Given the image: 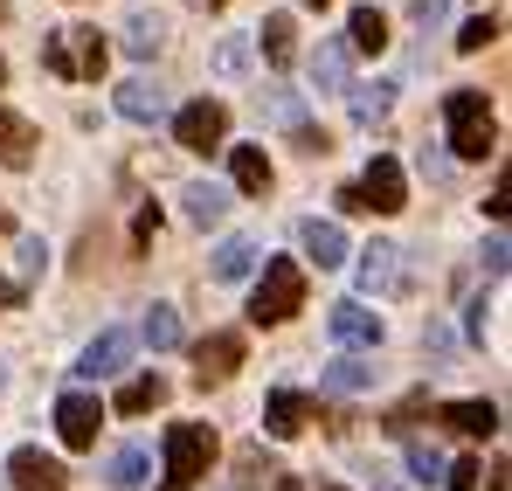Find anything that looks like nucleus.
<instances>
[{
  "instance_id": "1",
  "label": "nucleus",
  "mask_w": 512,
  "mask_h": 491,
  "mask_svg": "<svg viewBox=\"0 0 512 491\" xmlns=\"http://www.w3.org/2000/svg\"><path fill=\"white\" fill-rule=\"evenodd\" d=\"M443 125H450V153L457 160H492L499 153V118H492L485 90H450L443 97Z\"/></svg>"
},
{
  "instance_id": "2",
  "label": "nucleus",
  "mask_w": 512,
  "mask_h": 491,
  "mask_svg": "<svg viewBox=\"0 0 512 491\" xmlns=\"http://www.w3.org/2000/svg\"><path fill=\"white\" fill-rule=\"evenodd\" d=\"M291 312H305V270L291 256H270L263 284H256V298H250V326H284Z\"/></svg>"
},
{
  "instance_id": "3",
  "label": "nucleus",
  "mask_w": 512,
  "mask_h": 491,
  "mask_svg": "<svg viewBox=\"0 0 512 491\" xmlns=\"http://www.w3.org/2000/svg\"><path fill=\"white\" fill-rule=\"evenodd\" d=\"M42 63H49L56 77H70V83H97L104 63H111V49L97 42V28H56V35L42 42Z\"/></svg>"
},
{
  "instance_id": "4",
  "label": "nucleus",
  "mask_w": 512,
  "mask_h": 491,
  "mask_svg": "<svg viewBox=\"0 0 512 491\" xmlns=\"http://www.w3.org/2000/svg\"><path fill=\"white\" fill-rule=\"evenodd\" d=\"M208 464H215V429L173 422L167 429V485L160 491H194L201 478H208Z\"/></svg>"
},
{
  "instance_id": "5",
  "label": "nucleus",
  "mask_w": 512,
  "mask_h": 491,
  "mask_svg": "<svg viewBox=\"0 0 512 491\" xmlns=\"http://www.w3.org/2000/svg\"><path fill=\"white\" fill-rule=\"evenodd\" d=\"M173 139H180L187 153H215V146L229 139V111H222L215 97H194V104L173 111Z\"/></svg>"
},
{
  "instance_id": "6",
  "label": "nucleus",
  "mask_w": 512,
  "mask_h": 491,
  "mask_svg": "<svg viewBox=\"0 0 512 491\" xmlns=\"http://www.w3.org/2000/svg\"><path fill=\"white\" fill-rule=\"evenodd\" d=\"M353 187H360L367 215H395V208H409V180H402V166L388 160V153H381V160L367 166V173H360Z\"/></svg>"
},
{
  "instance_id": "7",
  "label": "nucleus",
  "mask_w": 512,
  "mask_h": 491,
  "mask_svg": "<svg viewBox=\"0 0 512 491\" xmlns=\"http://www.w3.org/2000/svg\"><path fill=\"white\" fill-rule=\"evenodd\" d=\"M7 478H14V491H70V471H63L56 457H42L35 443H21V450L7 457Z\"/></svg>"
},
{
  "instance_id": "8",
  "label": "nucleus",
  "mask_w": 512,
  "mask_h": 491,
  "mask_svg": "<svg viewBox=\"0 0 512 491\" xmlns=\"http://www.w3.org/2000/svg\"><path fill=\"white\" fill-rule=\"evenodd\" d=\"M243 367V332H208L201 346H194V381L208 388V381H229Z\"/></svg>"
},
{
  "instance_id": "9",
  "label": "nucleus",
  "mask_w": 512,
  "mask_h": 491,
  "mask_svg": "<svg viewBox=\"0 0 512 491\" xmlns=\"http://www.w3.org/2000/svg\"><path fill=\"white\" fill-rule=\"evenodd\" d=\"M56 429H63L70 450H97V429H104L97 395H63V402H56Z\"/></svg>"
},
{
  "instance_id": "10",
  "label": "nucleus",
  "mask_w": 512,
  "mask_h": 491,
  "mask_svg": "<svg viewBox=\"0 0 512 491\" xmlns=\"http://www.w3.org/2000/svg\"><path fill=\"white\" fill-rule=\"evenodd\" d=\"M132 346H139V339H132V332H125V326L97 332V339H90V346H84V360H77V374H84V381H97V374H118V367L132 360Z\"/></svg>"
},
{
  "instance_id": "11",
  "label": "nucleus",
  "mask_w": 512,
  "mask_h": 491,
  "mask_svg": "<svg viewBox=\"0 0 512 491\" xmlns=\"http://www.w3.org/2000/svg\"><path fill=\"white\" fill-rule=\"evenodd\" d=\"M118 111H125L132 125H153V118H167V111H173V97H167V83L132 77V83H118Z\"/></svg>"
},
{
  "instance_id": "12",
  "label": "nucleus",
  "mask_w": 512,
  "mask_h": 491,
  "mask_svg": "<svg viewBox=\"0 0 512 491\" xmlns=\"http://www.w3.org/2000/svg\"><path fill=\"white\" fill-rule=\"evenodd\" d=\"M312 415H319V402H312V395H298V388H277V395H270V409H263V429H270V436H298Z\"/></svg>"
},
{
  "instance_id": "13",
  "label": "nucleus",
  "mask_w": 512,
  "mask_h": 491,
  "mask_svg": "<svg viewBox=\"0 0 512 491\" xmlns=\"http://www.w3.org/2000/svg\"><path fill=\"white\" fill-rule=\"evenodd\" d=\"M298 243H305V256H312L319 270L346 263V229H340V222H319V215H312V222L298 229Z\"/></svg>"
},
{
  "instance_id": "14",
  "label": "nucleus",
  "mask_w": 512,
  "mask_h": 491,
  "mask_svg": "<svg viewBox=\"0 0 512 491\" xmlns=\"http://www.w3.org/2000/svg\"><path fill=\"white\" fill-rule=\"evenodd\" d=\"M395 256H402L395 243H367V249H360V291H367V298H374V291H395V284H402Z\"/></svg>"
},
{
  "instance_id": "15",
  "label": "nucleus",
  "mask_w": 512,
  "mask_h": 491,
  "mask_svg": "<svg viewBox=\"0 0 512 491\" xmlns=\"http://www.w3.org/2000/svg\"><path fill=\"white\" fill-rule=\"evenodd\" d=\"M333 339H340V346H381V319L346 298V305H333Z\"/></svg>"
},
{
  "instance_id": "16",
  "label": "nucleus",
  "mask_w": 512,
  "mask_h": 491,
  "mask_svg": "<svg viewBox=\"0 0 512 491\" xmlns=\"http://www.w3.org/2000/svg\"><path fill=\"white\" fill-rule=\"evenodd\" d=\"M256 42H263V56H270V70H291V56H298V21H291V14H263V28H256Z\"/></svg>"
},
{
  "instance_id": "17",
  "label": "nucleus",
  "mask_w": 512,
  "mask_h": 491,
  "mask_svg": "<svg viewBox=\"0 0 512 491\" xmlns=\"http://www.w3.org/2000/svg\"><path fill=\"white\" fill-rule=\"evenodd\" d=\"M28 160H35V125H28V118H14V111L0 104V166H14V173H21Z\"/></svg>"
},
{
  "instance_id": "18",
  "label": "nucleus",
  "mask_w": 512,
  "mask_h": 491,
  "mask_svg": "<svg viewBox=\"0 0 512 491\" xmlns=\"http://www.w3.org/2000/svg\"><path fill=\"white\" fill-rule=\"evenodd\" d=\"M346 42H353L360 56H381V49H388V14H381V7H353Z\"/></svg>"
},
{
  "instance_id": "19",
  "label": "nucleus",
  "mask_w": 512,
  "mask_h": 491,
  "mask_svg": "<svg viewBox=\"0 0 512 491\" xmlns=\"http://www.w3.org/2000/svg\"><path fill=\"white\" fill-rule=\"evenodd\" d=\"M180 201H187V222H194V229H215V222L229 215V194H222L215 180H194V187H187Z\"/></svg>"
},
{
  "instance_id": "20",
  "label": "nucleus",
  "mask_w": 512,
  "mask_h": 491,
  "mask_svg": "<svg viewBox=\"0 0 512 491\" xmlns=\"http://www.w3.org/2000/svg\"><path fill=\"white\" fill-rule=\"evenodd\" d=\"M436 415H443L457 436H492V429H499V409H492V402H443Z\"/></svg>"
},
{
  "instance_id": "21",
  "label": "nucleus",
  "mask_w": 512,
  "mask_h": 491,
  "mask_svg": "<svg viewBox=\"0 0 512 491\" xmlns=\"http://www.w3.org/2000/svg\"><path fill=\"white\" fill-rule=\"evenodd\" d=\"M146 471H153L146 443H125V450H111V464H104V478H111L118 491H139V485H146Z\"/></svg>"
},
{
  "instance_id": "22",
  "label": "nucleus",
  "mask_w": 512,
  "mask_h": 491,
  "mask_svg": "<svg viewBox=\"0 0 512 491\" xmlns=\"http://www.w3.org/2000/svg\"><path fill=\"white\" fill-rule=\"evenodd\" d=\"M160 42H167V21L139 7V14L125 21V56H139V63H146V56H160Z\"/></svg>"
},
{
  "instance_id": "23",
  "label": "nucleus",
  "mask_w": 512,
  "mask_h": 491,
  "mask_svg": "<svg viewBox=\"0 0 512 491\" xmlns=\"http://www.w3.org/2000/svg\"><path fill=\"white\" fill-rule=\"evenodd\" d=\"M250 270H256V236H229V243L215 249V277L222 284H243Z\"/></svg>"
},
{
  "instance_id": "24",
  "label": "nucleus",
  "mask_w": 512,
  "mask_h": 491,
  "mask_svg": "<svg viewBox=\"0 0 512 491\" xmlns=\"http://www.w3.org/2000/svg\"><path fill=\"white\" fill-rule=\"evenodd\" d=\"M160 402H167V381L160 374H132L118 388V415H146V409H160Z\"/></svg>"
},
{
  "instance_id": "25",
  "label": "nucleus",
  "mask_w": 512,
  "mask_h": 491,
  "mask_svg": "<svg viewBox=\"0 0 512 491\" xmlns=\"http://www.w3.org/2000/svg\"><path fill=\"white\" fill-rule=\"evenodd\" d=\"M229 173H236L243 194H270V160H263V146H236V153H229Z\"/></svg>"
},
{
  "instance_id": "26",
  "label": "nucleus",
  "mask_w": 512,
  "mask_h": 491,
  "mask_svg": "<svg viewBox=\"0 0 512 491\" xmlns=\"http://www.w3.org/2000/svg\"><path fill=\"white\" fill-rule=\"evenodd\" d=\"M132 339H146L153 353H167V346H180V312H173V305H153V312L139 319V332H132Z\"/></svg>"
},
{
  "instance_id": "27",
  "label": "nucleus",
  "mask_w": 512,
  "mask_h": 491,
  "mask_svg": "<svg viewBox=\"0 0 512 491\" xmlns=\"http://www.w3.org/2000/svg\"><path fill=\"white\" fill-rule=\"evenodd\" d=\"M346 90H353V118H360V125H381V118H388V104H395V90H388V83H346Z\"/></svg>"
},
{
  "instance_id": "28",
  "label": "nucleus",
  "mask_w": 512,
  "mask_h": 491,
  "mask_svg": "<svg viewBox=\"0 0 512 491\" xmlns=\"http://www.w3.org/2000/svg\"><path fill=\"white\" fill-rule=\"evenodd\" d=\"M312 83H319V90H346V42H319V56H312Z\"/></svg>"
},
{
  "instance_id": "29",
  "label": "nucleus",
  "mask_w": 512,
  "mask_h": 491,
  "mask_svg": "<svg viewBox=\"0 0 512 491\" xmlns=\"http://www.w3.org/2000/svg\"><path fill=\"white\" fill-rule=\"evenodd\" d=\"M367 381H374V367H367V360H353V353H340V360L326 367V388H333V395H360Z\"/></svg>"
},
{
  "instance_id": "30",
  "label": "nucleus",
  "mask_w": 512,
  "mask_h": 491,
  "mask_svg": "<svg viewBox=\"0 0 512 491\" xmlns=\"http://www.w3.org/2000/svg\"><path fill=\"white\" fill-rule=\"evenodd\" d=\"M423 415H429V395H423V388H416L409 402H395V409L381 415V429H388V436H409V429H416Z\"/></svg>"
},
{
  "instance_id": "31",
  "label": "nucleus",
  "mask_w": 512,
  "mask_h": 491,
  "mask_svg": "<svg viewBox=\"0 0 512 491\" xmlns=\"http://www.w3.org/2000/svg\"><path fill=\"white\" fill-rule=\"evenodd\" d=\"M485 42H499V21H492V14H471V21L457 28V49H464V56H478Z\"/></svg>"
},
{
  "instance_id": "32",
  "label": "nucleus",
  "mask_w": 512,
  "mask_h": 491,
  "mask_svg": "<svg viewBox=\"0 0 512 491\" xmlns=\"http://www.w3.org/2000/svg\"><path fill=\"white\" fill-rule=\"evenodd\" d=\"M42 256H49V249H42V236H21V277H14V291H21V298H28V284L42 277Z\"/></svg>"
},
{
  "instance_id": "33",
  "label": "nucleus",
  "mask_w": 512,
  "mask_h": 491,
  "mask_svg": "<svg viewBox=\"0 0 512 491\" xmlns=\"http://www.w3.org/2000/svg\"><path fill=\"white\" fill-rule=\"evenodd\" d=\"M443 485L450 491H478L485 485V464H478V457H457V464H443Z\"/></svg>"
},
{
  "instance_id": "34",
  "label": "nucleus",
  "mask_w": 512,
  "mask_h": 491,
  "mask_svg": "<svg viewBox=\"0 0 512 491\" xmlns=\"http://www.w3.org/2000/svg\"><path fill=\"white\" fill-rule=\"evenodd\" d=\"M409 471H416V485H443V457L429 443H409Z\"/></svg>"
},
{
  "instance_id": "35",
  "label": "nucleus",
  "mask_w": 512,
  "mask_h": 491,
  "mask_svg": "<svg viewBox=\"0 0 512 491\" xmlns=\"http://www.w3.org/2000/svg\"><path fill=\"white\" fill-rule=\"evenodd\" d=\"M236 471H243V485H263V478H277V471H270V457H263L256 443H243V450H236Z\"/></svg>"
},
{
  "instance_id": "36",
  "label": "nucleus",
  "mask_w": 512,
  "mask_h": 491,
  "mask_svg": "<svg viewBox=\"0 0 512 491\" xmlns=\"http://www.w3.org/2000/svg\"><path fill=\"white\" fill-rule=\"evenodd\" d=\"M153 236H160V208H139L132 215V249H146Z\"/></svg>"
},
{
  "instance_id": "37",
  "label": "nucleus",
  "mask_w": 512,
  "mask_h": 491,
  "mask_svg": "<svg viewBox=\"0 0 512 491\" xmlns=\"http://www.w3.org/2000/svg\"><path fill=\"white\" fill-rule=\"evenodd\" d=\"M409 14H416L423 28H443V14H450V0H409Z\"/></svg>"
},
{
  "instance_id": "38",
  "label": "nucleus",
  "mask_w": 512,
  "mask_h": 491,
  "mask_svg": "<svg viewBox=\"0 0 512 491\" xmlns=\"http://www.w3.org/2000/svg\"><path fill=\"white\" fill-rule=\"evenodd\" d=\"M298 153H312V160H319V153H333V139H326L319 125H298Z\"/></svg>"
},
{
  "instance_id": "39",
  "label": "nucleus",
  "mask_w": 512,
  "mask_h": 491,
  "mask_svg": "<svg viewBox=\"0 0 512 491\" xmlns=\"http://www.w3.org/2000/svg\"><path fill=\"white\" fill-rule=\"evenodd\" d=\"M485 270H492V277H506V236H492V243H485Z\"/></svg>"
},
{
  "instance_id": "40",
  "label": "nucleus",
  "mask_w": 512,
  "mask_h": 491,
  "mask_svg": "<svg viewBox=\"0 0 512 491\" xmlns=\"http://www.w3.org/2000/svg\"><path fill=\"white\" fill-rule=\"evenodd\" d=\"M333 201H340V215H367V201H360V187H340Z\"/></svg>"
},
{
  "instance_id": "41",
  "label": "nucleus",
  "mask_w": 512,
  "mask_h": 491,
  "mask_svg": "<svg viewBox=\"0 0 512 491\" xmlns=\"http://www.w3.org/2000/svg\"><path fill=\"white\" fill-rule=\"evenodd\" d=\"M277 491H305V485H298V478H277Z\"/></svg>"
},
{
  "instance_id": "42",
  "label": "nucleus",
  "mask_w": 512,
  "mask_h": 491,
  "mask_svg": "<svg viewBox=\"0 0 512 491\" xmlns=\"http://www.w3.org/2000/svg\"><path fill=\"white\" fill-rule=\"evenodd\" d=\"M319 491H346V485H319Z\"/></svg>"
},
{
  "instance_id": "43",
  "label": "nucleus",
  "mask_w": 512,
  "mask_h": 491,
  "mask_svg": "<svg viewBox=\"0 0 512 491\" xmlns=\"http://www.w3.org/2000/svg\"><path fill=\"white\" fill-rule=\"evenodd\" d=\"M305 7H326V0H305Z\"/></svg>"
},
{
  "instance_id": "44",
  "label": "nucleus",
  "mask_w": 512,
  "mask_h": 491,
  "mask_svg": "<svg viewBox=\"0 0 512 491\" xmlns=\"http://www.w3.org/2000/svg\"><path fill=\"white\" fill-rule=\"evenodd\" d=\"M0 388H7V374H0Z\"/></svg>"
},
{
  "instance_id": "45",
  "label": "nucleus",
  "mask_w": 512,
  "mask_h": 491,
  "mask_svg": "<svg viewBox=\"0 0 512 491\" xmlns=\"http://www.w3.org/2000/svg\"><path fill=\"white\" fill-rule=\"evenodd\" d=\"M208 7H222V0H208Z\"/></svg>"
}]
</instances>
